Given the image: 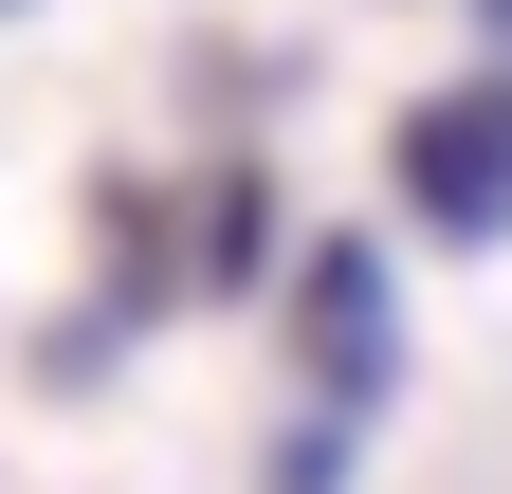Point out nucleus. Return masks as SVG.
<instances>
[{
  "mask_svg": "<svg viewBox=\"0 0 512 494\" xmlns=\"http://www.w3.org/2000/svg\"><path fill=\"white\" fill-rule=\"evenodd\" d=\"M403 220L458 238V257H494V238H512V74L403 110Z\"/></svg>",
  "mask_w": 512,
  "mask_h": 494,
  "instance_id": "nucleus-1",
  "label": "nucleus"
},
{
  "mask_svg": "<svg viewBox=\"0 0 512 494\" xmlns=\"http://www.w3.org/2000/svg\"><path fill=\"white\" fill-rule=\"evenodd\" d=\"M293 348H311V385H330V421H366L384 385H403V312H384V257H366V238H311Z\"/></svg>",
  "mask_w": 512,
  "mask_h": 494,
  "instance_id": "nucleus-2",
  "label": "nucleus"
}]
</instances>
